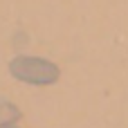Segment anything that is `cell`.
I'll use <instances>...</instances> for the list:
<instances>
[{
	"label": "cell",
	"mask_w": 128,
	"mask_h": 128,
	"mask_svg": "<svg viewBox=\"0 0 128 128\" xmlns=\"http://www.w3.org/2000/svg\"><path fill=\"white\" fill-rule=\"evenodd\" d=\"M0 128H18L16 122H7V124H0Z\"/></svg>",
	"instance_id": "obj_2"
},
{
	"label": "cell",
	"mask_w": 128,
	"mask_h": 128,
	"mask_svg": "<svg viewBox=\"0 0 128 128\" xmlns=\"http://www.w3.org/2000/svg\"><path fill=\"white\" fill-rule=\"evenodd\" d=\"M9 72L14 79L29 86H52L61 76L58 65L40 56H16L9 63Z\"/></svg>",
	"instance_id": "obj_1"
}]
</instances>
